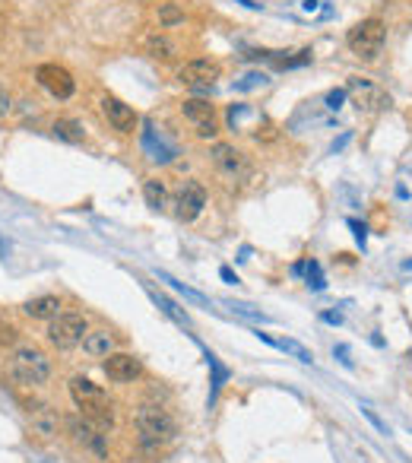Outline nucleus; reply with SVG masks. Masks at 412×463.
Returning <instances> with one entry per match:
<instances>
[{
	"instance_id": "nucleus-1",
	"label": "nucleus",
	"mask_w": 412,
	"mask_h": 463,
	"mask_svg": "<svg viewBox=\"0 0 412 463\" xmlns=\"http://www.w3.org/2000/svg\"><path fill=\"white\" fill-rule=\"evenodd\" d=\"M70 397H73V403L83 409V416L89 422H95L99 428H111L114 425L111 400L105 397V391H102L99 384H93L89 378L77 375V378H70Z\"/></svg>"
},
{
	"instance_id": "nucleus-2",
	"label": "nucleus",
	"mask_w": 412,
	"mask_h": 463,
	"mask_svg": "<svg viewBox=\"0 0 412 463\" xmlns=\"http://www.w3.org/2000/svg\"><path fill=\"white\" fill-rule=\"evenodd\" d=\"M134 422H136V432H140L146 448L165 444L178 435V422L171 419V413L165 407H159V403H143V407L136 409Z\"/></svg>"
},
{
	"instance_id": "nucleus-3",
	"label": "nucleus",
	"mask_w": 412,
	"mask_h": 463,
	"mask_svg": "<svg viewBox=\"0 0 412 463\" xmlns=\"http://www.w3.org/2000/svg\"><path fill=\"white\" fill-rule=\"evenodd\" d=\"M10 371L19 384H29V387H38V384H48L51 378V359L45 356L42 350L35 346H19L10 359Z\"/></svg>"
},
{
	"instance_id": "nucleus-4",
	"label": "nucleus",
	"mask_w": 412,
	"mask_h": 463,
	"mask_svg": "<svg viewBox=\"0 0 412 463\" xmlns=\"http://www.w3.org/2000/svg\"><path fill=\"white\" fill-rule=\"evenodd\" d=\"M384 42H387V29L377 16H368V19L356 22L346 36L349 51L356 57H362V61H374L381 54V48H384Z\"/></svg>"
},
{
	"instance_id": "nucleus-5",
	"label": "nucleus",
	"mask_w": 412,
	"mask_h": 463,
	"mask_svg": "<svg viewBox=\"0 0 412 463\" xmlns=\"http://www.w3.org/2000/svg\"><path fill=\"white\" fill-rule=\"evenodd\" d=\"M86 333H89L86 317H83V314H73V311L57 314L54 321L48 324V343L54 346V350H64V352L83 346Z\"/></svg>"
},
{
	"instance_id": "nucleus-6",
	"label": "nucleus",
	"mask_w": 412,
	"mask_h": 463,
	"mask_svg": "<svg viewBox=\"0 0 412 463\" xmlns=\"http://www.w3.org/2000/svg\"><path fill=\"white\" fill-rule=\"evenodd\" d=\"M346 93L352 95V102H356L365 114H377V111H387V108H390V95L365 77H349Z\"/></svg>"
},
{
	"instance_id": "nucleus-7",
	"label": "nucleus",
	"mask_w": 412,
	"mask_h": 463,
	"mask_svg": "<svg viewBox=\"0 0 412 463\" xmlns=\"http://www.w3.org/2000/svg\"><path fill=\"white\" fill-rule=\"evenodd\" d=\"M219 77H222V64H216V61H209V57L187 61V64L178 70L181 83L191 86V89H197V93H209V89H213V83Z\"/></svg>"
},
{
	"instance_id": "nucleus-8",
	"label": "nucleus",
	"mask_w": 412,
	"mask_h": 463,
	"mask_svg": "<svg viewBox=\"0 0 412 463\" xmlns=\"http://www.w3.org/2000/svg\"><path fill=\"white\" fill-rule=\"evenodd\" d=\"M35 79H38V86H42L45 93H51L61 102L70 99V95L77 93V79H73V73L61 64H42L35 70Z\"/></svg>"
},
{
	"instance_id": "nucleus-9",
	"label": "nucleus",
	"mask_w": 412,
	"mask_h": 463,
	"mask_svg": "<svg viewBox=\"0 0 412 463\" xmlns=\"http://www.w3.org/2000/svg\"><path fill=\"white\" fill-rule=\"evenodd\" d=\"M206 207V187L200 181L187 178L181 181L178 194H175V213H178L181 222H193Z\"/></svg>"
},
{
	"instance_id": "nucleus-10",
	"label": "nucleus",
	"mask_w": 412,
	"mask_h": 463,
	"mask_svg": "<svg viewBox=\"0 0 412 463\" xmlns=\"http://www.w3.org/2000/svg\"><path fill=\"white\" fill-rule=\"evenodd\" d=\"M67 428H70L73 441L83 444L86 450H93L99 460H105V457H108V441H105V435H102V428L95 425V422H89L86 416H83V419H79V416H70V419H67Z\"/></svg>"
},
{
	"instance_id": "nucleus-11",
	"label": "nucleus",
	"mask_w": 412,
	"mask_h": 463,
	"mask_svg": "<svg viewBox=\"0 0 412 463\" xmlns=\"http://www.w3.org/2000/svg\"><path fill=\"white\" fill-rule=\"evenodd\" d=\"M102 114H105V121L111 124L118 134H134L136 124H140L134 108H130L127 102L114 99V95H105V99H102Z\"/></svg>"
},
{
	"instance_id": "nucleus-12",
	"label": "nucleus",
	"mask_w": 412,
	"mask_h": 463,
	"mask_svg": "<svg viewBox=\"0 0 412 463\" xmlns=\"http://www.w3.org/2000/svg\"><path fill=\"white\" fill-rule=\"evenodd\" d=\"M213 162L216 168L222 171V175H228V178H241V175H248V156H244L241 150H235V146H228V143H216L213 146Z\"/></svg>"
},
{
	"instance_id": "nucleus-13",
	"label": "nucleus",
	"mask_w": 412,
	"mask_h": 463,
	"mask_svg": "<svg viewBox=\"0 0 412 463\" xmlns=\"http://www.w3.org/2000/svg\"><path fill=\"white\" fill-rule=\"evenodd\" d=\"M140 359L130 356V352H111V356L105 359V378L114 381V384H127V381L140 378Z\"/></svg>"
},
{
	"instance_id": "nucleus-14",
	"label": "nucleus",
	"mask_w": 412,
	"mask_h": 463,
	"mask_svg": "<svg viewBox=\"0 0 412 463\" xmlns=\"http://www.w3.org/2000/svg\"><path fill=\"white\" fill-rule=\"evenodd\" d=\"M143 150H146V156H150L152 162H171V159L178 156V146L171 140H165L150 121L143 124Z\"/></svg>"
},
{
	"instance_id": "nucleus-15",
	"label": "nucleus",
	"mask_w": 412,
	"mask_h": 463,
	"mask_svg": "<svg viewBox=\"0 0 412 463\" xmlns=\"http://www.w3.org/2000/svg\"><path fill=\"white\" fill-rule=\"evenodd\" d=\"M32 432H35L38 438H54L57 432H61V425H64V419H61V413L57 409H51V407H38V409H32Z\"/></svg>"
},
{
	"instance_id": "nucleus-16",
	"label": "nucleus",
	"mask_w": 412,
	"mask_h": 463,
	"mask_svg": "<svg viewBox=\"0 0 412 463\" xmlns=\"http://www.w3.org/2000/svg\"><path fill=\"white\" fill-rule=\"evenodd\" d=\"M22 311H26V317H32V321H54L61 311V299L57 295H38V299H29L26 305H22Z\"/></svg>"
},
{
	"instance_id": "nucleus-17",
	"label": "nucleus",
	"mask_w": 412,
	"mask_h": 463,
	"mask_svg": "<svg viewBox=\"0 0 412 463\" xmlns=\"http://www.w3.org/2000/svg\"><path fill=\"white\" fill-rule=\"evenodd\" d=\"M114 350V336L108 330H89L83 340V352L89 359H108Z\"/></svg>"
},
{
	"instance_id": "nucleus-18",
	"label": "nucleus",
	"mask_w": 412,
	"mask_h": 463,
	"mask_svg": "<svg viewBox=\"0 0 412 463\" xmlns=\"http://www.w3.org/2000/svg\"><path fill=\"white\" fill-rule=\"evenodd\" d=\"M203 356H206V365H209V384H213V387H209V407H216V400H219V391L228 384V378H232V371H228L225 365H222L219 359H216L209 350H206Z\"/></svg>"
},
{
	"instance_id": "nucleus-19",
	"label": "nucleus",
	"mask_w": 412,
	"mask_h": 463,
	"mask_svg": "<svg viewBox=\"0 0 412 463\" xmlns=\"http://www.w3.org/2000/svg\"><path fill=\"white\" fill-rule=\"evenodd\" d=\"M181 111H184L187 121H193V127H197V124H206V121H216V105H209L206 99H187L184 105H181Z\"/></svg>"
},
{
	"instance_id": "nucleus-20",
	"label": "nucleus",
	"mask_w": 412,
	"mask_h": 463,
	"mask_svg": "<svg viewBox=\"0 0 412 463\" xmlns=\"http://www.w3.org/2000/svg\"><path fill=\"white\" fill-rule=\"evenodd\" d=\"M143 48H146L150 57H156V61H171V57L178 54V45L171 42V38H165V36H150L146 42H143Z\"/></svg>"
},
{
	"instance_id": "nucleus-21",
	"label": "nucleus",
	"mask_w": 412,
	"mask_h": 463,
	"mask_svg": "<svg viewBox=\"0 0 412 463\" xmlns=\"http://www.w3.org/2000/svg\"><path fill=\"white\" fill-rule=\"evenodd\" d=\"M143 197H146V207L150 210H165V203H168V191H165V185L162 181H156V178H146L143 181Z\"/></svg>"
},
{
	"instance_id": "nucleus-22",
	"label": "nucleus",
	"mask_w": 412,
	"mask_h": 463,
	"mask_svg": "<svg viewBox=\"0 0 412 463\" xmlns=\"http://www.w3.org/2000/svg\"><path fill=\"white\" fill-rule=\"evenodd\" d=\"M152 295V301H156L159 308H162V314H168L171 321L178 324V327H184V330H191V317H187V311L184 308H178L175 301L168 299V295H162V292H150Z\"/></svg>"
},
{
	"instance_id": "nucleus-23",
	"label": "nucleus",
	"mask_w": 412,
	"mask_h": 463,
	"mask_svg": "<svg viewBox=\"0 0 412 463\" xmlns=\"http://www.w3.org/2000/svg\"><path fill=\"white\" fill-rule=\"evenodd\" d=\"M51 130H54V136H61V140H67V143H83L86 140L83 124L73 121V118H57Z\"/></svg>"
},
{
	"instance_id": "nucleus-24",
	"label": "nucleus",
	"mask_w": 412,
	"mask_h": 463,
	"mask_svg": "<svg viewBox=\"0 0 412 463\" xmlns=\"http://www.w3.org/2000/svg\"><path fill=\"white\" fill-rule=\"evenodd\" d=\"M276 350H283L285 356L299 359V362H305V365H311V362H314V352L308 350V346H301L299 340H292V336H283V340H276Z\"/></svg>"
},
{
	"instance_id": "nucleus-25",
	"label": "nucleus",
	"mask_w": 412,
	"mask_h": 463,
	"mask_svg": "<svg viewBox=\"0 0 412 463\" xmlns=\"http://www.w3.org/2000/svg\"><path fill=\"white\" fill-rule=\"evenodd\" d=\"M156 276H159V279H162V283H168V285H171V289H175V292H181V295H184V299H191V301H197V305H209V301H206V295H200V292H193L191 285H184V283H178V279H175V276H168V273H165V270H156Z\"/></svg>"
},
{
	"instance_id": "nucleus-26",
	"label": "nucleus",
	"mask_w": 412,
	"mask_h": 463,
	"mask_svg": "<svg viewBox=\"0 0 412 463\" xmlns=\"http://www.w3.org/2000/svg\"><path fill=\"white\" fill-rule=\"evenodd\" d=\"M305 279H308V289H314V292H324V289H327V279H324V270H320L317 260H308Z\"/></svg>"
},
{
	"instance_id": "nucleus-27",
	"label": "nucleus",
	"mask_w": 412,
	"mask_h": 463,
	"mask_svg": "<svg viewBox=\"0 0 412 463\" xmlns=\"http://www.w3.org/2000/svg\"><path fill=\"white\" fill-rule=\"evenodd\" d=\"M178 22H184V10H178L175 3H162L159 7V26L171 29V26H178Z\"/></svg>"
},
{
	"instance_id": "nucleus-28",
	"label": "nucleus",
	"mask_w": 412,
	"mask_h": 463,
	"mask_svg": "<svg viewBox=\"0 0 412 463\" xmlns=\"http://www.w3.org/2000/svg\"><path fill=\"white\" fill-rule=\"evenodd\" d=\"M251 114H254V111H251V105H244V102H235V105L228 108V127L238 130V127H241V121H244V118H251Z\"/></svg>"
},
{
	"instance_id": "nucleus-29",
	"label": "nucleus",
	"mask_w": 412,
	"mask_h": 463,
	"mask_svg": "<svg viewBox=\"0 0 412 463\" xmlns=\"http://www.w3.org/2000/svg\"><path fill=\"white\" fill-rule=\"evenodd\" d=\"M267 73H248V77H241L238 83H235V89L238 93H248V89H260V86H267Z\"/></svg>"
},
{
	"instance_id": "nucleus-30",
	"label": "nucleus",
	"mask_w": 412,
	"mask_h": 463,
	"mask_svg": "<svg viewBox=\"0 0 412 463\" xmlns=\"http://www.w3.org/2000/svg\"><path fill=\"white\" fill-rule=\"evenodd\" d=\"M228 308H232L235 314H241V317H248V321H260V324H267V321H270L267 314L254 311V308H251V305H235V301H232V305H228Z\"/></svg>"
},
{
	"instance_id": "nucleus-31",
	"label": "nucleus",
	"mask_w": 412,
	"mask_h": 463,
	"mask_svg": "<svg viewBox=\"0 0 412 463\" xmlns=\"http://www.w3.org/2000/svg\"><path fill=\"white\" fill-rule=\"evenodd\" d=\"M362 416H365V419H368V422H371V425H374V428H377V432H381V435H390V425H387V422H384V419H381V416H377V413H374V409H368V407H362Z\"/></svg>"
},
{
	"instance_id": "nucleus-32",
	"label": "nucleus",
	"mask_w": 412,
	"mask_h": 463,
	"mask_svg": "<svg viewBox=\"0 0 412 463\" xmlns=\"http://www.w3.org/2000/svg\"><path fill=\"white\" fill-rule=\"evenodd\" d=\"M193 130H197V136H200V140H216V136H219V124H216V121L197 124Z\"/></svg>"
},
{
	"instance_id": "nucleus-33",
	"label": "nucleus",
	"mask_w": 412,
	"mask_h": 463,
	"mask_svg": "<svg viewBox=\"0 0 412 463\" xmlns=\"http://www.w3.org/2000/svg\"><path fill=\"white\" fill-rule=\"evenodd\" d=\"M349 228H352V235H356V242L365 248V242H368V226L358 219H349Z\"/></svg>"
},
{
	"instance_id": "nucleus-34",
	"label": "nucleus",
	"mask_w": 412,
	"mask_h": 463,
	"mask_svg": "<svg viewBox=\"0 0 412 463\" xmlns=\"http://www.w3.org/2000/svg\"><path fill=\"white\" fill-rule=\"evenodd\" d=\"M346 89H330L327 93V108H333V111H340L342 108V102H346Z\"/></svg>"
},
{
	"instance_id": "nucleus-35",
	"label": "nucleus",
	"mask_w": 412,
	"mask_h": 463,
	"mask_svg": "<svg viewBox=\"0 0 412 463\" xmlns=\"http://www.w3.org/2000/svg\"><path fill=\"white\" fill-rule=\"evenodd\" d=\"M320 321H324V324H333V327H340V324H342V314H340V311H320Z\"/></svg>"
},
{
	"instance_id": "nucleus-36",
	"label": "nucleus",
	"mask_w": 412,
	"mask_h": 463,
	"mask_svg": "<svg viewBox=\"0 0 412 463\" xmlns=\"http://www.w3.org/2000/svg\"><path fill=\"white\" fill-rule=\"evenodd\" d=\"M219 276H222V283H228V285H238V283H241V279H238V273H235L232 267H222Z\"/></svg>"
},
{
	"instance_id": "nucleus-37",
	"label": "nucleus",
	"mask_w": 412,
	"mask_h": 463,
	"mask_svg": "<svg viewBox=\"0 0 412 463\" xmlns=\"http://www.w3.org/2000/svg\"><path fill=\"white\" fill-rule=\"evenodd\" d=\"M349 140H352V130H346V134H340V136H336V140H333V146H330V152H340Z\"/></svg>"
},
{
	"instance_id": "nucleus-38",
	"label": "nucleus",
	"mask_w": 412,
	"mask_h": 463,
	"mask_svg": "<svg viewBox=\"0 0 412 463\" xmlns=\"http://www.w3.org/2000/svg\"><path fill=\"white\" fill-rule=\"evenodd\" d=\"M336 356H340V362L342 365H346V368H352V359H349V346H342V343H340V346H336Z\"/></svg>"
},
{
	"instance_id": "nucleus-39",
	"label": "nucleus",
	"mask_w": 412,
	"mask_h": 463,
	"mask_svg": "<svg viewBox=\"0 0 412 463\" xmlns=\"http://www.w3.org/2000/svg\"><path fill=\"white\" fill-rule=\"evenodd\" d=\"M0 343H7V346L16 343V330L13 327H0Z\"/></svg>"
},
{
	"instance_id": "nucleus-40",
	"label": "nucleus",
	"mask_w": 412,
	"mask_h": 463,
	"mask_svg": "<svg viewBox=\"0 0 412 463\" xmlns=\"http://www.w3.org/2000/svg\"><path fill=\"white\" fill-rule=\"evenodd\" d=\"M7 111H10V99H7V93L0 89V118H3Z\"/></svg>"
},
{
	"instance_id": "nucleus-41",
	"label": "nucleus",
	"mask_w": 412,
	"mask_h": 463,
	"mask_svg": "<svg viewBox=\"0 0 412 463\" xmlns=\"http://www.w3.org/2000/svg\"><path fill=\"white\" fill-rule=\"evenodd\" d=\"M305 270H308V260H299V264L292 267V273H295V276H305Z\"/></svg>"
},
{
	"instance_id": "nucleus-42",
	"label": "nucleus",
	"mask_w": 412,
	"mask_h": 463,
	"mask_svg": "<svg viewBox=\"0 0 412 463\" xmlns=\"http://www.w3.org/2000/svg\"><path fill=\"white\" fill-rule=\"evenodd\" d=\"M241 3H244L248 10H263V3H257V0H241Z\"/></svg>"
},
{
	"instance_id": "nucleus-43",
	"label": "nucleus",
	"mask_w": 412,
	"mask_h": 463,
	"mask_svg": "<svg viewBox=\"0 0 412 463\" xmlns=\"http://www.w3.org/2000/svg\"><path fill=\"white\" fill-rule=\"evenodd\" d=\"M0 257H7V248H3V242H0Z\"/></svg>"
},
{
	"instance_id": "nucleus-44",
	"label": "nucleus",
	"mask_w": 412,
	"mask_h": 463,
	"mask_svg": "<svg viewBox=\"0 0 412 463\" xmlns=\"http://www.w3.org/2000/svg\"><path fill=\"white\" fill-rule=\"evenodd\" d=\"M403 267H406V270H412V257H409V260H406V264H403Z\"/></svg>"
}]
</instances>
